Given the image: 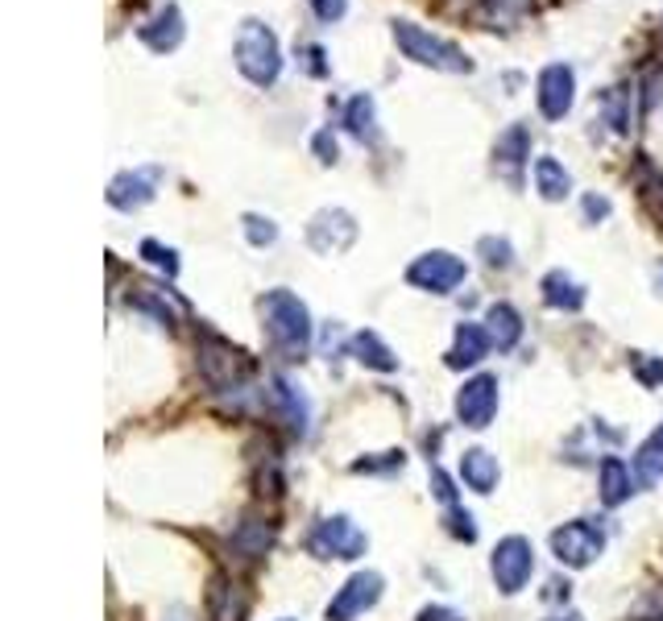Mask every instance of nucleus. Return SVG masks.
I'll return each instance as SVG.
<instances>
[{"label": "nucleus", "mask_w": 663, "mask_h": 621, "mask_svg": "<svg viewBox=\"0 0 663 621\" xmlns=\"http://www.w3.org/2000/svg\"><path fill=\"white\" fill-rule=\"evenodd\" d=\"M448 530H452L457 539H465V543H473V539H477L473 518H469V513H460V510H448Z\"/></svg>", "instance_id": "obj_36"}, {"label": "nucleus", "mask_w": 663, "mask_h": 621, "mask_svg": "<svg viewBox=\"0 0 663 621\" xmlns=\"http://www.w3.org/2000/svg\"><path fill=\"white\" fill-rule=\"evenodd\" d=\"M531 162V129L527 124H510L493 141V171L502 174L510 186L522 183V166Z\"/></svg>", "instance_id": "obj_13"}, {"label": "nucleus", "mask_w": 663, "mask_h": 621, "mask_svg": "<svg viewBox=\"0 0 663 621\" xmlns=\"http://www.w3.org/2000/svg\"><path fill=\"white\" fill-rule=\"evenodd\" d=\"M493 348L490 332L481 324H460L457 327V340L448 348V369H473L486 360V353Z\"/></svg>", "instance_id": "obj_17"}, {"label": "nucleus", "mask_w": 663, "mask_h": 621, "mask_svg": "<svg viewBox=\"0 0 663 621\" xmlns=\"http://www.w3.org/2000/svg\"><path fill=\"white\" fill-rule=\"evenodd\" d=\"M183 33H187V26H183V9H178V4H162L150 21L137 26L142 47H150L154 54H171V50H178L183 47Z\"/></svg>", "instance_id": "obj_14"}, {"label": "nucleus", "mask_w": 663, "mask_h": 621, "mask_svg": "<svg viewBox=\"0 0 663 621\" xmlns=\"http://www.w3.org/2000/svg\"><path fill=\"white\" fill-rule=\"evenodd\" d=\"M154 179H159L154 171H121L109 183V203L125 216L142 212L145 203L154 200Z\"/></svg>", "instance_id": "obj_15"}, {"label": "nucleus", "mask_w": 663, "mask_h": 621, "mask_svg": "<svg viewBox=\"0 0 663 621\" xmlns=\"http://www.w3.org/2000/svg\"><path fill=\"white\" fill-rule=\"evenodd\" d=\"M419 621H465V618L448 605H427V609H419Z\"/></svg>", "instance_id": "obj_40"}, {"label": "nucleus", "mask_w": 663, "mask_h": 621, "mask_svg": "<svg viewBox=\"0 0 663 621\" xmlns=\"http://www.w3.org/2000/svg\"><path fill=\"white\" fill-rule=\"evenodd\" d=\"M631 365H634V377H639L643 386H663V357H647V353H634Z\"/></svg>", "instance_id": "obj_31"}, {"label": "nucleus", "mask_w": 663, "mask_h": 621, "mask_svg": "<svg viewBox=\"0 0 663 621\" xmlns=\"http://www.w3.org/2000/svg\"><path fill=\"white\" fill-rule=\"evenodd\" d=\"M552 551L564 568H589L605 551V530L598 522H589V518L564 522L560 530H552Z\"/></svg>", "instance_id": "obj_8"}, {"label": "nucleus", "mask_w": 663, "mask_h": 621, "mask_svg": "<svg viewBox=\"0 0 663 621\" xmlns=\"http://www.w3.org/2000/svg\"><path fill=\"white\" fill-rule=\"evenodd\" d=\"M660 282H663V265H660Z\"/></svg>", "instance_id": "obj_43"}, {"label": "nucleus", "mask_w": 663, "mask_h": 621, "mask_svg": "<svg viewBox=\"0 0 663 621\" xmlns=\"http://www.w3.org/2000/svg\"><path fill=\"white\" fill-rule=\"evenodd\" d=\"M402 465H407L402 451H381V460H357L353 472H395V468H402Z\"/></svg>", "instance_id": "obj_33"}, {"label": "nucleus", "mask_w": 663, "mask_h": 621, "mask_svg": "<svg viewBox=\"0 0 663 621\" xmlns=\"http://www.w3.org/2000/svg\"><path fill=\"white\" fill-rule=\"evenodd\" d=\"M390 33H395V47L402 50V59L419 62V67H431V71H443V75H469L473 71V59L457 42H448V38L424 30V26H415L407 17H395Z\"/></svg>", "instance_id": "obj_2"}, {"label": "nucleus", "mask_w": 663, "mask_h": 621, "mask_svg": "<svg viewBox=\"0 0 663 621\" xmlns=\"http://www.w3.org/2000/svg\"><path fill=\"white\" fill-rule=\"evenodd\" d=\"M381 589H386V580L378 572H357L348 576L345 584L336 589V597L328 601V621H353L361 618L365 609H374L381 601Z\"/></svg>", "instance_id": "obj_10"}, {"label": "nucleus", "mask_w": 663, "mask_h": 621, "mask_svg": "<svg viewBox=\"0 0 663 621\" xmlns=\"http://www.w3.org/2000/svg\"><path fill=\"white\" fill-rule=\"evenodd\" d=\"M498 477H502V468H498V456L486 448H469L460 456V481L469 485L473 493H493L498 489Z\"/></svg>", "instance_id": "obj_18"}, {"label": "nucleus", "mask_w": 663, "mask_h": 621, "mask_svg": "<svg viewBox=\"0 0 663 621\" xmlns=\"http://www.w3.org/2000/svg\"><path fill=\"white\" fill-rule=\"evenodd\" d=\"M200 369H204V377L216 389H241V381L253 373V360L228 340L204 332V340H200Z\"/></svg>", "instance_id": "obj_7"}, {"label": "nucleus", "mask_w": 663, "mask_h": 621, "mask_svg": "<svg viewBox=\"0 0 663 621\" xmlns=\"http://www.w3.org/2000/svg\"><path fill=\"white\" fill-rule=\"evenodd\" d=\"M490 572H493V584H498V592H506V597H519V592L527 589L531 572H536V547H531V539H522V535H510V539H502V543L493 547V556H490Z\"/></svg>", "instance_id": "obj_6"}, {"label": "nucleus", "mask_w": 663, "mask_h": 621, "mask_svg": "<svg viewBox=\"0 0 663 621\" xmlns=\"http://www.w3.org/2000/svg\"><path fill=\"white\" fill-rule=\"evenodd\" d=\"M536 191L543 195L548 203H560L569 200L572 191V174L555 162V157H536Z\"/></svg>", "instance_id": "obj_24"}, {"label": "nucleus", "mask_w": 663, "mask_h": 621, "mask_svg": "<svg viewBox=\"0 0 663 621\" xmlns=\"http://www.w3.org/2000/svg\"><path fill=\"white\" fill-rule=\"evenodd\" d=\"M536 104L543 121H564L577 104V71L569 62H548L536 79Z\"/></svg>", "instance_id": "obj_9"}, {"label": "nucleus", "mask_w": 663, "mask_h": 621, "mask_svg": "<svg viewBox=\"0 0 663 621\" xmlns=\"http://www.w3.org/2000/svg\"><path fill=\"white\" fill-rule=\"evenodd\" d=\"M539 291H543V303L552 310H581L584 307V286L572 278L569 269H552V274H543L539 282Z\"/></svg>", "instance_id": "obj_19"}, {"label": "nucleus", "mask_w": 663, "mask_h": 621, "mask_svg": "<svg viewBox=\"0 0 663 621\" xmlns=\"http://www.w3.org/2000/svg\"><path fill=\"white\" fill-rule=\"evenodd\" d=\"M598 489H601V501H605L610 510L622 506V501H631V493H634L631 465L618 460V456H605V460H601V472H598Z\"/></svg>", "instance_id": "obj_20"}, {"label": "nucleus", "mask_w": 663, "mask_h": 621, "mask_svg": "<svg viewBox=\"0 0 663 621\" xmlns=\"http://www.w3.org/2000/svg\"><path fill=\"white\" fill-rule=\"evenodd\" d=\"M493 415H498V377H493V373H477V377H469V381L460 386L457 419L465 423V427L481 431V427L493 423Z\"/></svg>", "instance_id": "obj_11"}, {"label": "nucleus", "mask_w": 663, "mask_h": 621, "mask_svg": "<svg viewBox=\"0 0 663 621\" xmlns=\"http://www.w3.org/2000/svg\"><path fill=\"white\" fill-rule=\"evenodd\" d=\"M477 253L486 257L490 269H510V265H514V248H510L506 236H481V241H477Z\"/></svg>", "instance_id": "obj_30"}, {"label": "nucleus", "mask_w": 663, "mask_h": 621, "mask_svg": "<svg viewBox=\"0 0 663 621\" xmlns=\"http://www.w3.org/2000/svg\"><path fill=\"white\" fill-rule=\"evenodd\" d=\"M548 621H577V618H548Z\"/></svg>", "instance_id": "obj_42"}, {"label": "nucleus", "mask_w": 663, "mask_h": 621, "mask_svg": "<svg viewBox=\"0 0 663 621\" xmlns=\"http://www.w3.org/2000/svg\"><path fill=\"white\" fill-rule=\"evenodd\" d=\"M634 472H639V481L643 485L663 481V427H655L651 439L639 444V451H634Z\"/></svg>", "instance_id": "obj_25"}, {"label": "nucleus", "mask_w": 663, "mask_h": 621, "mask_svg": "<svg viewBox=\"0 0 663 621\" xmlns=\"http://www.w3.org/2000/svg\"><path fill=\"white\" fill-rule=\"evenodd\" d=\"M431 493L440 497V501H457V489H452V481H448V472H440V468H431Z\"/></svg>", "instance_id": "obj_37"}, {"label": "nucleus", "mask_w": 663, "mask_h": 621, "mask_svg": "<svg viewBox=\"0 0 663 621\" xmlns=\"http://www.w3.org/2000/svg\"><path fill=\"white\" fill-rule=\"evenodd\" d=\"M560 597L569 601V584H560V580H552V584H548V601H560Z\"/></svg>", "instance_id": "obj_41"}, {"label": "nucleus", "mask_w": 663, "mask_h": 621, "mask_svg": "<svg viewBox=\"0 0 663 621\" xmlns=\"http://www.w3.org/2000/svg\"><path fill=\"white\" fill-rule=\"evenodd\" d=\"M312 154H316L324 166H336V162H340V145H336V133H332V129H319L316 138H312Z\"/></svg>", "instance_id": "obj_32"}, {"label": "nucleus", "mask_w": 663, "mask_h": 621, "mask_svg": "<svg viewBox=\"0 0 663 621\" xmlns=\"http://www.w3.org/2000/svg\"><path fill=\"white\" fill-rule=\"evenodd\" d=\"M465 278H469V265L460 262L457 253H448V248L419 253V257L407 265V282L419 286V291H427V295H452Z\"/></svg>", "instance_id": "obj_5"}, {"label": "nucleus", "mask_w": 663, "mask_h": 621, "mask_svg": "<svg viewBox=\"0 0 663 621\" xmlns=\"http://www.w3.org/2000/svg\"><path fill=\"white\" fill-rule=\"evenodd\" d=\"M328 54H324V47H316V42H312V47H303V67H307V75H316V79H324L328 75Z\"/></svg>", "instance_id": "obj_35"}, {"label": "nucleus", "mask_w": 663, "mask_h": 621, "mask_svg": "<svg viewBox=\"0 0 663 621\" xmlns=\"http://www.w3.org/2000/svg\"><path fill=\"white\" fill-rule=\"evenodd\" d=\"M241 228H245V241H249L253 248H269L274 241H278V224H274L269 216H257V212L241 216Z\"/></svg>", "instance_id": "obj_28"}, {"label": "nucleus", "mask_w": 663, "mask_h": 621, "mask_svg": "<svg viewBox=\"0 0 663 621\" xmlns=\"http://www.w3.org/2000/svg\"><path fill=\"white\" fill-rule=\"evenodd\" d=\"M353 241H357V220L348 216L345 207H324L307 224V245L316 248V253H324V257L345 253Z\"/></svg>", "instance_id": "obj_12"}, {"label": "nucleus", "mask_w": 663, "mask_h": 621, "mask_svg": "<svg viewBox=\"0 0 663 621\" xmlns=\"http://www.w3.org/2000/svg\"><path fill=\"white\" fill-rule=\"evenodd\" d=\"M584 216H589V220H605V216H610V200H605V195H584Z\"/></svg>", "instance_id": "obj_39"}, {"label": "nucleus", "mask_w": 663, "mask_h": 621, "mask_svg": "<svg viewBox=\"0 0 663 621\" xmlns=\"http://www.w3.org/2000/svg\"><path fill=\"white\" fill-rule=\"evenodd\" d=\"M631 104L634 88H610L601 95V109H605V121L614 124V133H631Z\"/></svg>", "instance_id": "obj_27"}, {"label": "nucleus", "mask_w": 663, "mask_h": 621, "mask_svg": "<svg viewBox=\"0 0 663 621\" xmlns=\"http://www.w3.org/2000/svg\"><path fill=\"white\" fill-rule=\"evenodd\" d=\"M307 4H312V13H316L324 26H336V21L348 13V0H307Z\"/></svg>", "instance_id": "obj_34"}, {"label": "nucleus", "mask_w": 663, "mask_h": 621, "mask_svg": "<svg viewBox=\"0 0 663 621\" xmlns=\"http://www.w3.org/2000/svg\"><path fill=\"white\" fill-rule=\"evenodd\" d=\"M233 62L237 71L249 79L253 88H274L283 75V47H278V33L269 30L266 21H241L237 42H233Z\"/></svg>", "instance_id": "obj_3"}, {"label": "nucleus", "mask_w": 663, "mask_h": 621, "mask_svg": "<svg viewBox=\"0 0 663 621\" xmlns=\"http://www.w3.org/2000/svg\"><path fill=\"white\" fill-rule=\"evenodd\" d=\"M486 4H490V13L498 17H522L531 9V0H486Z\"/></svg>", "instance_id": "obj_38"}, {"label": "nucleus", "mask_w": 663, "mask_h": 621, "mask_svg": "<svg viewBox=\"0 0 663 621\" xmlns=\"http://www.w3.org/2000/svg\"><path fill=\"white\" fill-rule=\"evenodd\" d=\"M269 398H274V406H278V415H283V423L290 427V435H307L312 431V406H307V398L299 394V386L290 381V377H269Z\"/></svg>", "instance_id": "obj_16"}, {"label": "nucleus", "mask_w": 663, "mask_h": 621, "mask_svg": "<svg viewBox=\"0 0 663 621\" xmlns=\"http://www.w3.org/2000/svg\"><path fill=\"white\" fill-rule=\"evenodd\" d=\"M345 129L361 141V145H374V141H378V104H374V95L361 92V95H353V100H348L345 104Z\"/></svg>", "instance_id": "obj_22"}, {"label": "nucleus", "mask_w": 663, "mask_h": 621, "mask_svg": "<svg viewBox=\"0 0 663 621\" xmlns=\"http://www.w3.org/2000/svg\"><path fill=\"white\" fill-rule=\"evenodd\" d=\"M137 253H142V262H150L154 269H162L166 278H174V274H178V253H174L171 245L154 241V236H150V241H142V248H137Z\"/></svg>", "instance_id": "obj_29"}, {"label": "nucleus", "mask_w": 663, "mask_h": 621, "mask_svg": "<svg viewBox=\"0 0 663 621\" xmlns=\"http://www.w3.org/2000/svg\"><path fill=\"white\" fill-rule=\"evenodd\" d=\"M365 547H369L365 530H357V522L345 518V513H332L307 535V551L316 559H361Z\"/></svg>", "instance_id": "obj_4"}, {"label": "nucleus", "mask_w": 663, "mask_h": 621, "mask_svg": "<svg viewBox=\"0 0 663 621\" xmlns=\"http://www.w3.org/2000/svg\"><path fill=\"white\" fill-rule=\"evenodd\" d=\"M129 307L154 315L162 327H174V310H183V307H171V303H166V291H154V286H133V291H129Z\"/></svg>", "instance_id": "obj_26"}, {"label": "nucleus", "mask_w": 663, "mask_h": 621, "mask_svg": "<svg viewBox=\"0 0 663 621\" xmlns=\"http://www.w3.org/2000/svg\"><path fill=\"white\" fill-rule=\"evenodd\" d=\"M486 332H490V340L498 353H510L514 344L522 340V315L510 303H493L490 310H486Z\"/></svg>", "instance_id": "obj_23"}, {"label": "nucleus", "mask_w": 663, "mask_h": 621, "mask_svg": "<svg viewBox=\"0 0 663 621\" xmlns=\"http://www.w3.org/2000/svg\"><path fill=\"white\" fill-rule=\"evenodd\" d=\"M262 332H266L269 348L283 360H299L307 348H312V336H316V324H312V310L299 295L290 291H266L262 295Z\"/></svg>", "instance_id": "obj_1"}, {"label": "nucleus", "mask_w": 663, "mask_h": 621, "mask_svg": "<svg viewBox=\"0 0 663 621\" xmlns=\"http://www.w3.org/2000/svg\"><path fill=\"white\" fill-rule=\"evenodd\" d=\"M348 353L361 360L365 369H378V373H395L398 369L395 348L381 340L378 332H357V336L348 340Z\"/></svg>", "instance_id": "obj_21"}]
</instances>
